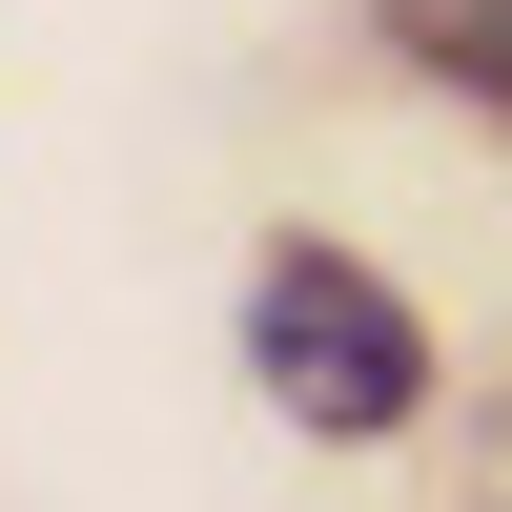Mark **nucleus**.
Segmentation results:
<instances>
[{"instance_id": "obj_1", "label": "nucleus", "mask_w": 512, "mask_h": 512, "mask_svg": "<svg viewBox=\"0 0 512 512\" xmlns=\"http://www.w3.org/2000/svg\"><path fill=\"white\" fill-rule=\"evenodd\" d=\"M246 369H267V410H287V431H410L431 328H410L390 287L349 267V246H267V287H246Z\"/></svg>"}, {"instance_id": "obj_2", "label": "nucleus", "mask_w": 512, "mask_h": 512, "mask_svg": "<svg viewBox=\"0 0 512 512\" xmlns=\"http://www.w3.org/2000/svg\"><path fill=\"white\" fill-rule=\"evenodd\" d=\"M410 21H431L451 82H512V0H410Z\"/></svg>"}]
</instances>
